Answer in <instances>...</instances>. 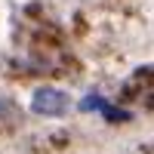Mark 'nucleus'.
Returning a JSON list of instances; mask_svg holds the SVG:
<instances>
[{
  "label": "nucleus",
  "mask_w": 154,
  "mask_h": 154,
  "mask_svg": "<svg viewBox=\"0 0 154 154\" xmlns=\"http://www.w3.org/2000/svg\"><path fill=\"white\" fill-rule=\"evenodd\" d=\"M80 108H83V111H93V108H102V99H96V96H86V99L80 102Z\"/></svg>",
  "instance_id": "2"
},
{
  "label": "nucleus",
  "mask_w": 154,
  "mask_h": 154,
  "mask_svg": "<svg viewBox=\"0 0 154 154\" xmlns=\"http://www.w3.org/2000/svg\"><path fill=\"white\" fill-rule=\"evenodd\" d=\"M31 108L37 114H62V111L68 108V96L59 93V89H37Z\"/></svg>",
  "instance_id": "1"
}]
</instances>
